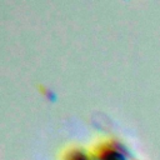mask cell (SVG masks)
I'll list each match as a JSON object with an SVG mask.
<instances>
[{
  "label": "cell",
  "instance_id": "1",
  "mask_svg": "<svg viewBox=\"0 0 160 160\" xmlns=\"http://www.w3.org/2000/svg\"><path fill=\"white\" fill-rule=\"evenodd\" d=\"M66 160H89L82 152H79V151H74L71 154H69V158Z\"/></svg>",
  "mask_w": 160,
  "mask_h": 160
}]
</instances>
